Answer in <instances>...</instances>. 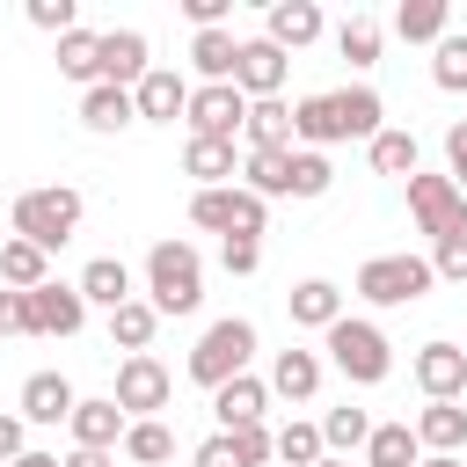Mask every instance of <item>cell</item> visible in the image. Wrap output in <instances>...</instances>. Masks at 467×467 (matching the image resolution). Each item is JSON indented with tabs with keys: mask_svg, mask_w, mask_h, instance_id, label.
Instances as JSON below:
<instances>
[{
	"mask_svg": "<svg viewBox=\"0 0 467 467\" xmlns=\"http://www.w3.org/2000/svg\"><path fill=\"white\" fill-rule=\"evenodd\" d=\"M80 190L73 182H36V190H22L15 197V241H36L44 255L51 248H66L73 234H80Z\"/></svg>",
	"mask_w": 467,
	"mask_h": 467,
	"instance_id": "6da1fadb",
	"label": "cell"
},
{
	"mask_svg": "<svg viewBox=\"0 0 467 467\" xmlns=\"http://www.w3.org/2000/svg\"><path fill=\"white\" fill-rule=\"evenodd\" d=\"M146 299H153V314H197V299H204V255L190 241H153L146 248Z\"/></svg>",
	"mask_w": 467,
	"mask_h": 467,
	"instance_id": "7a4b0ae2",
	"label": "cell"
},
{
	"mask_svg": "<svg viewBox=\"0 0 467 467\" xmlns=\"http://www.w3.org/2000/svg\"><path fill=\"white\" fill-rule=\"evenodd\" d=\"M321 350H328V365H336L350 387H379V379L394 372V343L379 336V321H358V314H343V321L321 336Z\"/></svg>",
	"mask_w": 467,
	"mask_h": 467,
	"instance_id": "3957f363",
	"label": "cell"
},
{
	"mask_svg": "<svg viewBox=\"0 0 467 467\" xmlns=\"http://www.w3.org/2000/svg\"><path fill=\"white\" fill-rule=\"evenodd\" d=\"M248 358H255V321L226 314V321H212V328L197 336V350H190V379L219 394L226 379H241V372H248Z\"/></svg>",
	"mask_w": 467,
	"mask_h": 467,
	"instance_id": "277c9868",
	"label": "cell"
},
{
	"mask_svg": "<svg viewBox=\"0 0 467 467\" xmlns=\"http://www.w3.org/2000/svg\"><path fill=\"white\" fill-rule=\"evenodd\" d=\"M431 285H438L431 255H372V263H358V285L350 292L365 306H416Z\"/></svg>",
	"mask_w": 467,
	"mask_h": 467,
	"instance_id": "5b68a950",
	"label": "cell"
},
{
	"mask_svg": "<svg viewBox=\"0 0 467 467\" xmlns=\"http://www.w3.org/2000/svg\"><path fill=\"white\" fill-rule=\"evenodd\" d=\"M190 219H197L204 234H226V241H263L270 204H263L248 182H226V190H197V197H190Z\"/></svg>",
	"mask_w": 467,
	"mask_h": 467,
	"instance_id": "8992f818",
	"label": "cell"
},
{
	"mask_svg": "<svg viewBox=\"0 0 467 467\" xmlns=\"http://www.w3.org/2000/svg\"><path fill=\"white\" fill-rule=\"evenodd\" d=\"M409 219H416V234H431V248L438 241H452V234H467V190L452 182V175H409Z\"/></svg>",
	"mask_w": 467,
	"mask_h": 467,
	"instance_id": "52a82bcc",
	"label": "cell"
},
{
	"mask_svg": "<svg viewBox=\"0 0 467 467\" xmlns=\"http://www.w3.org/2000/svg\"><path fill=\"white\" fill-rule=\"evenodd\" d=\"M190 139H226L234 146V131L248 124V95L234 88V80H212V88H190Z\"/></svg>",
	"mask_w": 467,
	"mask_h": 467,
	"instance_id": "ba28073f",
	"label": "cell"
},
{
	"mask_svg": "<svg viewBox=\"0 0 467 467\" xmlns=\"http://www.w3.org/2000/svg\"><path fill=\"white\" fill-rule=\"evenodd\" d=\"M168 394H175V379H168L161 358H124V365H117V394H109V401H117L131 423H146L153 409H168Z\"/></svg>",
	"mask_w": 467,
	"mask_h": 467,
	"instance_id": "9c48e42d",
	"label": "cell"
},
{
	"mask_svg": "<svg viewBox=\"0 0 467 467\" xmlns=\"http://www.w3.org/2000/svg\"><path fill=\"white\" fill-rule=\"evenodd\" d=\"M29 299V336H80V321H88V299H80V285H36V292H22Z\"/></svg>",
	"mask_w": 467,
	"mask_h": 467,
	"instance_id": "30bf717a",
	"label": "cell"
},
{
	"mask_svg": "<svg viewBox=\"0 0 467 467\" xmlns=\"http://www.w3.org/2000/svg\"><path fill=\"white\" fill-rule=\"evenodd\" d=\"M285 73H292V51H277L270 36H248V44H241V66H234V88H241L248 102H270V95L285 88Z\"/></svg>",
	"mask_w": 467,
	"mask_h": 467,
	"instance_id": "8fae6325",
	"label": "cell"
},
{
	"mask_svg": "<svg viewBox=\"0 0 467 467\" xmlns=\"http://www.w3.org/2000/svg\"><path fill=\"white\" fill-rule=\"evenodd\" d=\"M416 387H423L431 401H460V394H467V350L445 343V336L423 343V350H416Z\"/></svg>",
	"mask_w": 467,
	"mask_h": 467,
	"instance_id": "7c38bea8",
	"label": "cell"
},
{
	"mask_svg": "<svg viewBox=\"0 0 467 467\" xmlns=\"http://www.w3.org/2000/svg\"><path fill=\"white\" fill-rule=\"evenodd\" d=\"M131 102H139L146 124H175V117H190V80H182L175 66H153V73L131 88Z\"/></svg>",
	"mask_w": 467,
	"mask_h": 467,
	"instance_id": "4fadbf2b",
	"label": "cell"
},
{
	"mask_svg": "<svg viewBox=\"0 0 467 467\" xmlns=\"http://www.w3.org/2000/svg\"><path fill=\"white\" fill-rule=\"evenodd\" d=\"M73 409H80V394H73L66 372H29L22 379V423H73Z\"/></svg>",
	"mask_w": 467,
	"mask_h": 467,
	"instance_id": "5bb4252c",
	"label": "cell"
},
{
	"mask_svg": "<svg viewBox=\"0 0 467 467\" xmlns=\"http://www.w3.org/2000/svg\"><path fill=\"white\" fill-rule=\"evenodd\" d=\"M263 409H270V379H255V372H241V379H226L212 394L219 431H248V423H263Z\"/></svg>",
	"mask_w": 467,
	"mask_h": 467,
	"instance_id": "9a60e30c",
	"label": "cell"
},
{
	"mask_svg": "<svg viewBox=\"0 0 467 467\" xmlns=\"http://www.w3.org/2000/svg\"><path fill=\"white\" fill-rule=\"evenodd\" d=\"M66 431H73V445H88V452H117V445H124V431H131V416L102 394V401H80Z\"/></svg>",
	"mask_w": 467,
	"mask_h": 467,
	"instance_id": "2e32d148",
	"label": "cell"
},
{
	"mask_svg": "<svg viewBox=\"0 0 467 467\" xmlns=\"http://www.w3.org/2000/svg\"><path fill=\"white\" fill-rule=\"evenodd\" d=\"M263 36H270L277 51H306V44L321 36V7H314V0H277V7L263 15Z\"/></svg>",
	"mask_w": 467,
	"mask_h": 467,
	"instance_id": "e0dca14e",
	"label": "cell"
},
{
	"mask_svg": "<svg viewBox=\"0 0 467 467\" xmlns=\"http://www.w3.org/2000/svg\"><path fill=\"white\" fill-rule=\"evenodd\" d=\"M146 73H153L146 36H139V29H109V36H102V80H109V88H139Z\"/></svg>",
	"mask_w": 467,
	"mask_h": 467,
	"instance_id": "ac0fdd59",
	"label": "cell"
},
{
	"mask_svg": "<svg viewBox=\"0 0 467 467\" xmlns=\"http://www.w3.org/2000/svg\"><path fill=\"white\" fill-rule=\"evenodd\" d=\"M285 314H292L299 328H321V336H328V328L343 321V292H336L328 277H306V285L285 292Z\"/></svg>",
	"mask_w": 467,
	"mask_h": 467,
	"instance_id": "d6986e66",
	"label": "cell"
},
{
	"mask_svg": "<svg viewBox=\"0 0 467 467\" xmlns=\"http://www.w3.org/2000/svg\"><path fill=\"white\" fill-rule=\"evenodd\" d=\"M292 139H299L306 153H321V146H336V139H343V117H336V95H299V102H292Z\"/></svg>",
	"mask_w": 467,
	"mask_h": 467,
	"instance_id": "ffe728a7",
	"label": "cell"
},
{
	"mask_svg": "<svg viewBox=\"0 0 467 467\" xmlns=\"http://www.w3.org/2000/svg\"><path fill=\"white\" fill-rule=\"evenodd\" d=\"M80 299H88V306H109V314H117V306H131L139 292H131V270H124L117 255H95V263L80 270Z\"/></svg>",
	"mask_w": 467,
	"mask_h": 467,
	"instance_id": "44dd1931",
	"label": "cell"
},
{
	"mask_svg": "<svg viewBox=\"0 0 467 467\" xmlns=\"http://www.w3.org/2000/svg\"><path fill=\"white\" fill-rule=\"evenodd\" d=\"M190 66L204 73V88H212V80H234L241 36H234V29H197V36H190Z\"/></svg>",
	"mask_w": 467,
	"mask_h": 467,
	"instance_id": "7402d4cb",
	"label": "cell"
},
{
	"mask_svg": "<svg viewBox=\"0 0 467 467\" xmlns=\"http://www.w3.org/2000/svg\"><path fill=\"white\" fill-rule=\"evenodd\" d=\"M80 124L88 131H124V124H139V102H131V88H88L80 95Z\"/></svg>",
	"mask_w": 467,
	"mask_h": 467,
	"instance_id": "603a6c76",
	"label": "cell"
},
{
	"mask_svg": "<svg viewBox=\"0 0 467 467\" xmlns=\"http://www.w3.org/2000/svg\"><path fill=\"white\" fill-rule=\"evenodd\" d=\"M336 117H343V139H365V146L387 131V124H379V117H387V102H379L365 80H358V88H336Z\"/></svg>",
	"mask_w": 467,
	"mask_h": 467,
	"instance_id": "cb8c5ba5",
	"label": "cell"
},
{
	"mask_svg": "<svg viewBox=\"0 0 467 467\" xmlns=\"http://www.w3.org/2000/svg\"><path fill=\"white\" fill-rule=\"evenodd\" d=\"M292 153L299 146H263V153H248L241 161V175H248V190L270 204V197H292Z\"/></svg>",
	"mask_w": 467,
	"mask_h": 467,
	"instance_id": "d4e9b609",
	"label": "cell"
},
{
	"mask_svg": "<svg viewBox=\"0 0 467 467\" xmlns=\"http://www.w3.org/2000/svg\"><path fill=\"white\" fill-rule=\"evenodd\" d=\"M0 285H7V292L51 285V255H44L36 241H0Z\"/></svg>",
	"mask_w": 467,
	"mask_h": 467,
	"instance_id": "484cf974",
	"label": "cell"
},
{
	"mask_svg": "<svg viewBox=\"0 0 467 467\" xmlns=\"http://www.w3.org/2000/svg\"><path fill=\"white\" fill-rule=\"evenodd\" d=\"M416 445H423V452H460V445H467V409H460V401H431V409L416 416Z\"/></svg>",
	"mask_w": 467,
	"mask_h": 467,
	"instance_id": "4316f807",
	"label": "cell"
},
{
	"mask_svg": "<svg viewBox=\"0 0 467 467\" xmlns=\"http://www.w3.org/2000/svg\"><path fill=\"white\" fill-rule=\"evenodd\" d=\"M182 175H197V190H226L234 182V146L226 139H190L182 146Z\"/></svg>",
	"mask_w": 467,
	"mask_h": 467,
	"instance_id": "83f0119b",
	"label": "cell"
},
{
	"mask_svg": "<svg viewBox=\"0 0 467 467\" xmlns=\"http://www.w3.org/2000/svg\"><path fill=\"white\" fill-rule=\"evenodd\" d=\"M314 387H321V358H314V350H277V365H270V394H285V401H314Z\"/></svg>",
	"mask_w": 467,
	"mask_h": 467,
	"instance_id": "f1b7e54d",
	"label": "cell"
},
{
	"mask_svg": "<svg viewBox=\"0 0 467 467\" xmlns=\"http://www.w3.org/2000/svg\"><path fill=\"white\" fill-rule=\"evenodd\" d=\"M58 73H66V80H80V88H102V36H95V29L58 36Z\"/></svg>",
	"mask_w": 467,
	"mask_h": 467,
	"instance_id": "f546056e",
	"label": "cell"
},
{
	"mask_svg": "<svg viewBox=\"0 0 467 467\" xmlns=\"http://www.w3.org/2000/svg\"><path fill=\"white\" fill-rule=\"evenodd\" d=\"M241 139H248V153H263V146H299V139H292V109H285L277 95H270V102H248Z\"/></svg>",
	"mask_w": 467,
	"mask_h": 467,
	"instance_id": "4dcf8cb0",
	"label": "cell"
},
{
	"mask_svg": "<svg viewBox=\"0 0 467 467\" xmlns=\"http://www.w3.org/2000/svg\"><path fill=\"white\" fill-rule=\"evenodd\" d=\"M423 445H416V423H372V445H365V467H416Z\"/></svg>",
	"mask_w": 467,
	"mask_h": 467,
	"instance_id": "1f68e13d",
	"label": "cell"
},
{
	"mask_svg": "<svg viewBox=\"0 0 467 467\" xmlns=\"http://www.w3.org/2000/svg\"><path fill=\"white\" fill-rule=\"evenodd\" d=\"M445 22H452L445 0H401V7H394V29H401L409 44H445Z\"/></svg>",
	"mask_w": 467,
	"mask_h": 467,
	"instance_id": "d6a6232c",
	"label": "cell"
},
{
	"mask_svg": "<svg viewBox=\"0 0 467 467\" xmlns=\"http://www.w3.org/2000/svg\"><path fill=\"white\" fill-rule=\"evenodd\" d=\"M321 445H328L336 460H343V452H365V445H372V416H365V409H350V401H343V409H328V416H321Z\"/></svg>",
	"mask_w": 467,
	"mask_h": 467,
	"instance_id": "836d02e7",
	"label": "cell"
},
{
	"mask_svg": "<svg viewBox=\"0 0 467 467\" xmlns=\"http://www.w3.org/2000/svg\"><path fill=\"white\" fill-rule=\"evenodd\" d=\"M153 328H161V314H153V299H131V306H117V314H109V343H124L131 358H146V343H153Z\"/></svg>",
	"mask_w": 467,
	"mask_h": 467,
	"instance_id": "e575fe53",
	"label": "cell"
},
{
	"mask_svg": "<svg viewBox=\"0 0 467 467\" xmlns=\"http://www.w3.org/2000/svg\"><path fill=\"white\" fill-rule=\"evenodd\" d=\"M124 460H139V467H168V460H175V431H168L161 416L131 423V431H124Z\"/></svg>",
	"mask_w": 467,
	"mask_h": 467,
	"instance_id": "d590c367",
	"label": "cell"
},
{
	"mask_svg": "<svg viewBox=\"0 0 467 467\" xmlns=\"http://www.w3.org/2000/svg\"><path fill=\"white\" fill-rule=\"evenodd\" d=\"M379 36H387V29H379V15H350V22L336 29V51L365 73V66H379Z\"/></svg>",
	"mask_w": 467,
	"mask_h": 467,
	"instance_id": "8d00e7d4",
	"label": "cell"
},
{
	"mask_svg": "<svg viewBox=\"0 0 467 467\" xmlns=\"http://www.w3.org/2000/svg\"><path fill=\"white\" fill-rule=\"evenodd\" d=\"M365 153H372V175H401V182L416 175V131H379Z\"/></svg>",
	"mask_w": 467,
	"mask_h": 467,
	"instance_id": "74e56055",
	"label": "cell"
},
{
	"mask_svg": "<svg viewBox=\"0 0 467 467\" xmlns=\"http://www.w3.org/2000/svg\"><path fill=\"white\" fill-rule=\"evenodd\" d=\"M277 460H285V467H314V460H328L321 423H299V416H292V423L277 431Z\"/></svg>",
	"mask_w": 467,
	"mask_h": 467,
	"instance_id": "f35d334b",
	"label": "cell"
},
{
	"mask_svg": "<svg viewBox=\"0 0 467 467\" xmlns=\"http://www.w3.org/2000/svg\"><path fill=\"white\" fill-rule=\"evenodd\" d=\"M431 80H438L445 95H467V36H452V29H445V44L431 51Z\"/></svg>",
	"mask_w": 467,
	"mask_h": 467,
	"instance_id": "ab89813d",
	"label": "cell"
},
{
	"mask_svg": "<svg viewBox=\"0 0 467 467\" xmlns=\"http://www.w3.org/2000/svg\"><path fill=\"white\" fill-rule=\"evenodd\" d=\"M328 182H336V168H328V153H292V197H328Z\"/></svg>",
	"mask_w": 467,
	"mask_h": 467,
	"instance_id": "60d3db41",
	"label": "cell"
},
{
	"mask_svg": "<svg viewBox=\"0 0 467 467\" xmlns=\"http://www.w3.org/2000/svg\"><path fill=\"white\" fill-rule=\"evenodd\" d=\"M29 22L51 29V36H73L80 29V0H29Z\"/></svg>",
	"mask_w": 467,
	"mask_h": 467,
	"instance_id": "b9f144b4",
	"label": "cell"
},
{
	"mask_svg": "<svg viewBox=\"0 0 467 467\" xmlns=\"http://www.w3.org/2000/svg\"><path fill=\"white\" fill-rule=\"evenodd\" d=\"M431 270H438L445 285H467V234H452V241H438V248H431Z\"/></svg>",
	"mask_w": 467,
	"mask_h": 467,
	"instance_id": "7bdbcfd3",
	"label": "cell"
},
{
	"mask_svg": "<svg viewBox=\"0 0 467 467\" xmlns=\"http://www.w3.org/2000/svg\"><path fill=\"white\" fill-rule=\"evenodd\" d=\"M234 445H241V460L248 467H263V460H277V431H263V423H248V431H226Z\"/></svg>",
	"mask_w": 467,
	"mask_h": 467,
	"instance_id": "ee69618b",
	"label": "cell"
},
{
	"mask_svg": "<svg viewBox=\"0 0 467 467\" xmlns=\"http://www.w3.org/2000/svg\"><path fill=\"white\" fill-rule=\"evenodd\" d=\"M0 336H29V299L0 285Z\"/></svg>",
	"mask_w": 467,
	"mask_h": 467,
	"instance_id": "f6af8a7d",
	"label": "cell"
},
{
	"mask_svg": "<svg viewBox=\"0 0 467 467\" xmlns=\"http://www.w3.org/2000/svg\"><path fill=\"white\" fill-rule=\"evenodd\" d=\"M197 467H248V460H241V445L219 431V438H204V445H197Z\"/></svg>",
	"mask_w": 467,
	"mask_h": 467,
	"instance_id": "bcb514c9",
	"label": "cell"
},
{
	"mask_svg": "<svg viewBox=\"0 0 467 467\" xmlns=\"http://www.w3.org/2000/svg\"><path fill=\"white\" fill-rule=\"evenodd\" d=\"M182 15H190L197 29H226V15H234V0H182Z\"/></svg>",
	"mask_w": 467,
	"mask_h": 467,
	"instance_id": "7dc6e473",
	"label": "cell"
},
{
	"mask_svg": "<svg viewBox=\"0 0 467 467\" xmlns=\"http://www.w3.org/2000/svg\"><path fill=\"white\" fill-rule=\"evenodd\" d=\"M219 263H226L234 277H248V270L263 263V241H226V248H219Z\"/></svg>",
	"mask_w": 467,
	"mask_h": 467,
	"instance_id": "c3c4849f",
	"label": "cell"
},
{
	"mask_svg": "<svg viewBox=\"0 0 467 467\" xmlns=\"http://www.w3.org/2000/svg\"><path fill=\"white\" fill-rule=\"evenodd\" d=\"M29 452V438H22V416H0V467H15Z\"/></svg>",
	"mask_w": 467,
	"mask_h": 467,
	"instance_id": "681fc988",
	"label": "cell"
},
{
	"mask_svg": "<svg viewBox=\"0 0 467 467\" xmlns=\"http://www.w3.org/2000/svg\"><path fill=\"white\" fill-rule=\"evenodd\" d=\"M445 161H452V182L467 190V124H452V131H445Z\"/></svg>",
	"mask_w": 467,
	"mask_h": 467,
	"instance_id": "f907efd6",
	"label": "cell"
},
{
	"mask_svg": "<svg viewBox=\"0 0 467 467\" xmlns=\"http://www.w3.org/2000/svg\"><path fill=\"white\" fill-rule=\"evenodd\" d=\"M58 467H117V452H88V445H73Z\"/></svg>",
	"mask_w": 467,
	"mask_h": 467,
	"instance_id": "816d5d0a",
	"label": "cell"
},
{
	"mask_svg": "<svg viewBox=\"0 0 467 467\" xmlns=\"http://www.w3.org/2000/svg\"><path fill=\"white\" fill-rule=\"evenodd\" d=\"M15 467H58V452H36V445H29V452H22Z\"/></svg>",
	"mask_w": 467,
	"mask_h": 467,
	"instance_id": "f5cc1de1",
	"label": "cell"
},
{
	"mask_svg": "<svg viewBox=\"0 0 467 467\" xmlns=\"http://www.w3.org/2000/svg\"><path fill=\"white\" fill-rule=\"evenodd\" d=\"M416 467H460V452H423Z\"/></svg>",
	"mask_w": 467,
	"mask_h": 467,
	"instance_id": "db71d44e",
	"label": "cell"
},
{
	"mask_svg": "<svg viewBox=\"0 0 467 467\" xmlns=\"http://www.w3.org/2000/svg\"><path fill=\"white\" fill-rule=\"evenodd\" d=\"M314 467H350V460H336V452H328V460H314Z\"/></svg>",
	"mask_w": 467,
	"mask_h": 467,
	"instance_id": "11a10c76",
	"label": "cell"
}]
</instances>
